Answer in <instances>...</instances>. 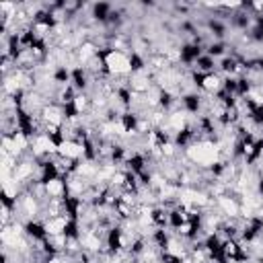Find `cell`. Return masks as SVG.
Returning a JSON list of instances; mask_svg holds the SVG:
<instances>
[{
  "instance_id": "cell-1",
  "label": "cell",
  "mask_w": 263,
  "mask_h": 263,
  "mask_svg": "<svg viewBox=\"0 0 263 263\" xmlns=\"http://www.w3.org/2000/svg\"><path fill=\"white\" fill-rule=\"evenodd\" d=\"M105 62V70L109 76L113 78H119V76H132L134 74V66H132V60L127 58L125 51H119V49H109L103 58Z\"/></svg>"
},
{
  "instance_id": "cell-2",
  "label": "cell",
  "mask_w": 263,
  "mask_h": 263,
  "mask_svg": "<svg viewBox=\"0 0 263 263\" xmlns=\"http://www.w3.org/2000/svg\"><path fill=\"white\" fill-rule=\"evenodd\" d=\"M86 148H84V142H78V140H62L58 144V156H64V158H70V160H76L80 156H84Z\"/></svg>"
},
{
  "instance_id": "cell-3",
  "label": "cell",
  "mask_w": 263,
  "mask_h": 263,
  "mask_svg": "<svg viewBox=\"0 0 263 263\" xmlns=\"http://www.w3.org/2000/svg\"><path fill=\"white\" fill-rule=\"evenodd\" d=\"M216 205H218V212L224 218H240V205L232 197H228V195L216 197Z\"/></svg>"
},
{
  "instance_id": "cell-4",
  "label": "cell",
  "mask_w": 263,
  "mask_h": 263,
  "mask_svg": "<svg viewBox=\"0 0 263 263\" xmlns=\"http://www.w3.org/2000/svg\"><path fill=\"white\" fill-rule=\"evenodd\" d=\"M68 224H70L68 216H58V218H49V220H45V222H43L45 236H58V234H66Z\"/></svg>"
},
{
  "instance_id": "cell-5",
  "label": "cell",
  "mask_w": 263,
  "mask_h": 263,
  "mask_svg": "<svg viewBox=\"0 0 263 263\" xmlns=\"http://www.w3.org/2000/svg\"><path fill=\"white\" fill-rule=\"evenodd\" d=\"M45 193L47 197H62L66 193V183L58 177H49L45 179Z\"/></svg>"
}]
</instances>
